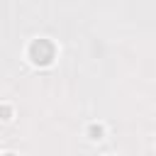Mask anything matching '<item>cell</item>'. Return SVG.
Masks as SVG:
<instances>
[{"label": "cell", "mask_w": 156, "mask_h": 156, "mask_svg": "<svg viewBox=\"0 0 156 156\" xmlns=\"http://www.w3.org/2000/svg\"><path fill=\"white\" fill-rule=\"evenodd\" d=\"M54 54H56V49H54V44H51L49 39H34V41L29 44V58H32L37 66L51 63V61H54Z\"/></svg>", "instance_id": "obj_1"}, {"label": "cell", "mask_w": 156, "mask_h": 156, "mask_svg": "<svg viewBox=\"0 0 156 156\" xmlns=\"http://www.w3.org/2000/svg\"><path fill=\"white\" fill-rule=\"evenodd\" d=\"M90 134H93V139H100L102 136V127H90Z\"/></svg>", "instance_id": "obj_2"}]
</instances>
